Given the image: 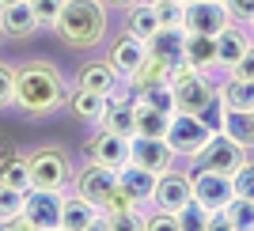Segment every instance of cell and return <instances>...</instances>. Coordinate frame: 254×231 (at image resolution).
I'll return each instance as SVG.
<instances>
[{
	"label": "cell",
	"mask_w": 254,
	"mask_h": 231,
	"mask_svg": "<svg viewBox=\"0 0 254 231\" xmlns=\"http://www.w3.org/2000/svg\"><path fill=\"white\" fill-rule=\"evenodd\" d=\"M197 117L205 121V129L209 133H220L224 129V117H228V106H224V99H220V91H216V99H212L205 110H197Z\"/></svg>",
	"instance_id": "d590c367"
},
{
	"label": "cell",
	"mask_w": 254,
	"mask_h": 231,
	"mask_svg": "<svg viewBox=\"0 0 254 231\" xmlns=\"http://www.w3.org/2000/svg\"><path fill=\"white\" fill-rule=\"evenodd\" d=\"M76 87L110 95V91H118V72L110 68V61H87L84 68H80V76H76Z\"/></svg>",
	"instance_id": "7402d4cb"
},
{
	"label": "cell",
	"mask_w": 254,
	"mask_h": 231,
	"mask_svg": "<svg viewBox=\"0 0 254 231\" xmlns=\"http://www.w3.org/2000/svg\"><path fill=\"white\" fill-rule=\"evenodd\" d=\"M247 152L251 148H243L239 140H232L228 133H212L209 144L197 152V163L209 171H220V174H235V167L247 159Z\"/></svg>",
	"instance_id": "9c48e42d"
},
{
	"label": "cell",
	"mask_w": 254,
	"mask_h": 231,
	"mask_svg": "<svg viewBox=\"0 0 254 231\" xmlns=\"http://www.w3.org/2000/svg\"><path fill=\"white\" fill-rule=\"evenodd\" d=\"M182 42H186V31H182V27H159L156 34L144 38V50H148V57H156V61L175 68V64L182 61Z\"/></svg>",
	"instance_id": "ac0fdd59"
},
{
	"label": "cell",
	"mask_w": 254,
	"mask_h": 231,
	"mask_svg": "<svg viewBox=\"0 0 254 231\" xmlns=\"http://www.w3.org/2000/svg\"><path fill=\"white\" fill-rule=\"evenodd\" d=\"M209 220H212V212L193 197L179 209V231H209Z\"/></svg>",
	"instance_id": "4dcf8cb0"
},
{
	"label": "cell",
	"mask_w": 254,
	"mask_h": 231,
	"mask_svg": "<svg viewBox=\"0 0 254 231\" xmlns=\"http://www.w3.org/2000/svg\"><path fill=\"white\" fill-rule=\"evenodd\" d=\"M220 99L228 110H239V114H254V80H239V76H228L220 87Z\"/></svg>",
	"instance_id": "603a6c76"
},
{
	"label": "cell",
	"mask_w": 254,
	"mask_h": 231,
	"mask_svg": "<svg viewBox=\"0 0 254 231\" xmlns=\"http://www.w3.org/2000/svg\"><path fill=\"white\" fill-rule=\"evenodd\" d=\"M31 8H34L38 27H53L57 15H61V8H64V0H31Z\"/></svg>",
	"instance_id": "74e56055"
},
{
	"label": "cell",
	"mask_w": 254,
	"mask_h": 231,
	"mask_svg": "<svg viewBox=\"0 0 254 231\" xmlns=\"http://www.w3.org/2000/svg\"><path fill=\"white\" fill-rule=\"evenodd\" d=\"M251 23H254V19H251Z\"/></svg>",
	"instance_id": "bcb514c9"
},
{
	"label": "cell",
	"mask_w": 254,
	"mask_h": 231,
	"mask_svg": "<svg viewBox=\"0 0 254 231\" xmlns=\"http://www.w3.org/2000/svg\"><path fill=\"white\" fill-rule=\"evenodd\" d=\"M228 76H239V80H254V42L247 46V53L228 68Z\"/></svg>",
	"instance_id": "f35d334b"
},
{
	"label": "cell",
	"mask_w": 254,
	"mask_h": 231,
	"mask_svg": "<svg viewBox=\"0 0 254 231\" xmlns=\"http://www.w3.org/2000/svg\"><path fill=\"white\" fill-rule=\"evenodd\" d=\"M220 133H228V137L239 140L243 148H254V114L228 110V117H224V129H220Z\"/></svg>",
	"instance_id": "f1b7e54d"
},
{
	"label": "cell",
	"mask_w": 254,
	"mask_h": 231,
	"mask_svg": "<svg viewBox=\"0 0 254 231\" xmlns=\"http://www.w3.org/2000/svg\"><path fill=\"white\" fill-rule=\"evenodd\" d=\"M232 197H235L232 174H220V171H209V167L193 171V201H201L209 212H224Z\"/></svg>",
	"instance_id": "ba28073f"
},
{
	"label": "cell",
	"mask_w": 254,
	"mask_h": 231,
	"mask_svg": "<svg viewBox=\"0 0 254 231\" xmlns=\"http://www.w3.org/2000/svg\"><path fill=\"white\" fill-rule=\"evenodd\" d=\"M224 4H228V11H232V19L235 23H251L254 19V0H224Z\"/></svg>",
	"instance_id": "60d3db41"
},
{
	"label": "cell",
	"mask_w": 254,
	"mask_h": 231,
	"mask_svg": "<svg viewBox=\"0 0 254 231\" xmlns=\"http://www.w3.org/2000/svg\"><path fill=\"white\" fill-rule=\"evenodd\" d=\"M190 197H193V174H190V171L167 167V171L156 178V193H152V205H156V209L179 212Z\"/></svg>",
	"instance_id": "7c38bea8"
},
{
	"label": "cell",
	"mask_w": 254,
	"mask_h": 231,
	"mask_svg": "<svg viewBox=\"0 0 254 231\" xmlns=\"http://www.w3.org/2000/svg\"><path fill=\"white\" fill-rule=\"evenodd\" d=\"M159 15V27H182L186 23V0H152Z\"/></svg>",
	"instance_id": "836d02e7"
},
{
	"label": "cell",
	"mask_w": 254,
	"mask_h": 231,
	"mask_svg": "<svg viewBox=\"0 0 254 231\" xmlns=\"http://www.w3.org/2000/svg\"><path fill=\"white\" fill-rule=\"evenodd\" d=\"M15 99V68L0 64V106H8Z\"/></svg>",
	"instance_id": "ab89813d"
},
{
	"label": "cell",
	"mask_w": 254,
	"mask_h": 231,
	"mask_svg": "<svg viewBox=\"0 0 254 231\" xmlns=\"http://www.w3.org/2000/svg\"><path fill=\"white\" fill-rule=\"evenodd\" d=\"M15 156H19V152H15V144L0 137V171H4V163H8V159H15Z\"/></svg>",
	"instance_id": "b9f144b4"
},
{
	"label": "cell",
	"mask_w": 254,
	"mask_h": 231,
	"mask_svg": "<svg viewBox=\"0 0 254 231\" xmlns=\"http://www.w3.org/2000/svg\"><path fill=\"white\" fill-rule=\"evenodd\" d=\"M232 186H235V197H251V201H254V159H251V156L235 167Z\"/></svg>",
	"instance_id": "e575fe53"
},
{
	"label": "cell",
	"mask_w": 254,
	"mask_h": 231,
	"mask_svg": "<svg viewBox=\"0 0 254 231\" xmlns=\"http://www.w3.org/2000/svg\"><path fill=\"white\" fill-rule=\"evenodd\" d=\"M87 159H95L110 171H122L133 163V137H122V133H110V129H99L91 144H87Z\"/></svg>",
	"instance_id": "30bf717a"
},
{
	"label": "cell",
	"mask_w": 254,
	"mask_h": 231,
	"mask_svg": "<svg viewBox=\"0 0 254 231\" xmlns=\"http://www.w3.org/2000/svg\"><path fill=\"white\" fill-rule=\"evenodd\" d=\"M103 106H106V95H99V91H87V87H72V91H68V110H72L80 121H95L99 125Z\"/></svg>",
	"instance_id": "484cf974"
},
{
	"label": "cell",
	"mask_w": 254,
	"mask_h": 231,
	"mask_svg": "<svg viewBox=\"0 0 254 231\" xmlns=\"http://www.w3.org/2000/svg\"><path fill=\"white\" fill-rule=\"evenodd\" d=\"M171 91H175V110H182V114H197L216 99V87L209 84V72H197V68L186 76H175Z\"/></svg>",
	"instance_id": "8992f818"
},
{
	"label": "cell",
	"mask_w": 254,
	"mask_h": 231,
	"mask_svg": "<svg viewBox=\"0 0 254 231\" xmlns=\"http://www.w3.org/2000/svg\"><path fill=\"white\" fill-rule=\"evenodd\" d=\"M11 4H19V0H0V11H4V8H11Z\"/></svg>",
	"instance_id": "ee69618b"
},
{
	"label": "cell",
	"mask_w": 254,
	"mask_h": 231,
	"mask_svg": "<svg viewBox=\"0 0 254 231\" xmlns=\"http://www.w3.org/2000/svg\"><path fill=\"white\" fill-rule=\"evenodd\" d=\"M148 57V50H144V42H140L137 34H118L114 42H110V53H106V61H110V68L118 72V80H129V76L140 68V61Z\"/></svg>",
	"instance_id": "5bb4252c"
},
{
	"label": "cell",
	"mask_w": 254,
	"mask_h": 231,
	"mask_svg": "<svg viewBox=\"0 0 254 231\" xmlns=\"http://www.w3.org/2000/svg\"><path fill=\"white\" fill-rule=\"evenodd\" d=\"M209 129H205V121L197 114H182V110H175L171 114V121H167V144H171V152L175 156H182V159H197V152H201L205 144H209Z\"/></svg>",
	"instance_id": "3957f363"
},
{
	"label": "cell",
	"mask_w": 254,
	"mask_h": 231,
	"mask_svg": "<svg viewBox=\"0 0 254 231\" xmlns=\"http://www.w3.org/2000/svg\"><path fill=\"white\" fill-rule=\"evenodd\" d=\"M126 31H129V34H137L140 42H144L148 34L159 31V15H156V4H152V0H137V4H129Z\"/></svg>",
	"instance_id": "d4e9b609"
},
{
	"label": "cell",
	"mask_w": 254,
	"mask_h": 231,
	"mask_svg": "<svg viewBox=\"0 0 254 231\" xmlns=\"http://www.w3.org/2000/svg\"><path fill=\"white\" fill-rule=\"evenodd\" d=\"M175 80V68L163 61H156V57H144L140 61V68L133 76H129V84H133V91H144V87H156V84H171Z\"/></svg>",
	"instance_id": "4316f807"
},
{
	"label": "cell",
	"mask_w": 254,
	"mask_h": 231,
	"mask_svg": "<svg viewBox=\"0 0 254 231\" xmlns=\"http://www.w3.org/2000/svg\"><path fill=\"white\" fill-rule=\"evenodd\" d=\"M61 228H64V231L103 228V209H99L95 201H87V197H80V193H72V197H64V205H61Z\"/></svg>",
	"instance_id": "2e32d148"
},
{
	"label": "cell",
	"mask_w": 254,
	"mask_h": 231,
	"mask_svg": "<svg viewBox=\"0 0 254 231\" xmlns=\"http://www.w3.org/2000/svg\"><path fill=\"white\" fill-rule=\"evenodd\" d=\"M27 163H31V186L38 189H68L72 182V163L61 148H38L27 156Z\"/></svg>",
	"instance_id": "277c9868"
},
{
	"label": "cell",
	"mask_w": 254,
	"mask_h": 231,
	"mask_svg": "<svg viewBox=\"0 0 254 231\" xmlns=\"http://www.w3.org/2000/svg\"><path fill=\"white\" fill-rule=\"evenodd\" d=\"M167 121H171V114L137 99V133L133 137H167Z\"/></svg>",
	"instance_id": "83f0119b"
},
{
	"label": "cell",
	"mask_w": 254,
	"mask_h": 231,
	"mask_svg": "<svg viewBox=\"0 0 254 231\" xmlns=\"http://www.w3.org/2000/svg\"><path fill=\"white\" fill-rule=\"evenodd\" d=\"M133 95L140 103L163 110V114H175V91H171V84H156V87H144V91H133Z\"/></svg>",
	"instance_id": "d6a6232c"
},
{
	"label": "cell",
	"mask_w": 254,
	"mask_h": 231,
	"mask_svg": "<svg viewBox=\"0 0 254 231\" xmlns=\"http://www.w3.org/2000/svg\"><path fill=\"white\" fill-rule=\"evenodd\" d=\"M224 216H228V228L232 231H254V201L251 197H232L228 209H224Z\"/></svg>",
	"instance_id": "f546056e"
},
{
	"label": "cell",
	"mask_w": 254,
	"mask_h": 231,
	"mask_svg": "<svg viewBox=\"0 0 254 231\" xmlns=\"http://www.w3.org/2000/svg\"><path fill=\"white\" fill-rule=\"evenodd\" d=\"M106 4H118V8H129V4H137V0H106Z\"/></svg>",
	"instance_id": "7bdbcfd3"
},
{
	"label": "cell",
	"mask_w": 254,
	"mask_h": 231,
	"mask_svg": "<svg viewBox=\"0 0 254 231\" xmlns=\"http://www.w3.org/2000/svg\"><path fill=\"white\" fill-rule=\"evenodd\" d=\"M0 31L8 34V38H27V34L38 31V19H34L31 0H19V4H11V8L0 11Z\"/></svg>",
	"instance_id": "44dd1931"
},
{
	"label": "cell",
	"mask_w": 254,
	"mask_h": 231,
	"mask_svg": "<svg viewBox=\"0 0 254 231\" xmlns=\"http://www.w3.org/2000/svg\"><path fill=\"white\" fill-rule=\"evenodd\" d=\"M53 27L64 46L91 50L106 38V0H64Z\"/></svg>",
	"instance_id": "7a4b0ae2"
},
{
	"label": "cell",
	"mask_w": 254,
	"mask_h": 231,
	"mask_svg": "<svg viewBox=\"0 0 254 231\" xmlns=\"http://www.w3.org/2000/svg\"><path fill=\"white\" fill-rule=\"evenodd\" d=\"M72 193H80V197H87V201H95L99 209H103V201L110 197L118 189V171H110V167H103V163H87V167H80V171H72Z\"/></svg>",
	"instance_id": "52a82bcc"
},
{
	"label": "cell",
	"mask_w": 254,
	"mask_h": 231,
	"mask_svg": "<svg viewBox=\"0 0 254 231\" xmlns=\"http://www.w3.org/2000/svg\"><path fill=\"white\" fill-rule=\"evenodd\" d=\"M68 80L61 76V68L50 61H31L15 68V99L11 103L27 110V114H53L57 106L68 103Z\"/></svg>",
	"instance_id": "6da1fadb"
},
{
	"label": "cell",
	"mask_w": 254,
	"mask_h": 231,
	"mask_svg": "<svg viewBox=\"0 0 254 231\" xmlns=\"http://www.w3.org/2000/svg\"><path fill=\"white\" fill-rule=\"evenodd\" d=\"M232 23V11L224 0H186V23L182 31L193 34H220Z\"/></svg>",
	"instance_id": "8fae6325"
},
{
	"label": "cell",
	"mask_w": 254,
	"mask_h": 231,
	"mask_svg": "<svg viewBox=\"0 0 254 231\" xmlns=\"http://www.w3.org/2000/svg\"><path fill=\"white\" fill-rule=\"evenodd\" d=\"M156 171H144L137 163H129V167L118 171V189L126 193L133 205H152V193H156Z\"/></svg>",
	"instance_id": "e0dca14e"
},
{
	"label": "cell",
	"mask_w": 254,
	"mask_h": 231,
	"mask_svg": "<svg viewBox=\"0 0 254 231\" xmlns=\"http://www.w3.org/2000/svg\"><path fill=\"white\" fill-rule=\"evenodd\" d=\"M182 57H186L197 72H212V68H216V34H193V31H186Z\"/></svg>",
	"instance_id": "ffe728a7"
},
{
	"label": "cell",
	"mask_w": 254,
	"mask_h": 231,
	"mask_svg": "<svg viewBox=\"0 0 254 231\" xmlns=\"http://www.w3.org/2000/svg\"><path fill=\"white\" fill-rule=\"evenodd\" d=\"M0 38H4V31H0Z\"/></svg>",
	"instance_id": "f6af8a7d"
},
{
	"label": "cell",
	"mask_w": 254,
	"mask_h": 231,
	"mask_svg": "<svg viewBox=\"0 0 254 231\" xmlns=\"http://www.w3.org/2000/svg\"><path fill=\"white\" fill-rule=\"evenodd\" d=\"M144 231H179V212H167V209L144 212Z\"/></svg>",
	"instance_id": "8d00e7d4"
},
{
	"label": "cell",
	"mask_w": 254,
	"mask_h": 231,
	"mask_svg": "<svg viewBox=\"0 0 254 231\" xmlns=\"http://www.w3.org/2000/svg\"><path fill=\"white\" fill-rule=\"evenodd\" d=\"M23 209H27V189H15L8 182H0V228H27L23 224Z\"/></svg>",
	"instance_id": "cb8c5ba5"
},
{
	"label": "cell",
	"mask_w": 254,
	"mask_h": 231,
	"mask_svg": "<svg viewBox=\"0 0 254 231\" xmlns=\"http://www.w3.org/2000/svg\"><path fill=\"white\" fill-rule=\"evenodd\" d=\"M61 205L64 189H27V209H23V224L34 231H57L61 228Z\"/></svg>",
	"instance_id": "5b68a950"
},
{
	"label": "cell",
	"mask_w": 254,
	"mask_h": 231,
	"mask_svg": "<svg viewBox=\"0 0 254 231\" xmlns=\"http://www.w3.org/2000/svg\"><path fill=\"white\" fill-rule=\"evenodd\" d=\"M99 129H110V133L133 137V133H137V95H118V91L106 95Z\"/></svg>",
	"instance_id": "4fadbf2b"
},
{
	"label": "cell",
	"mask_w": 254,
	"mask_h": 231,
	"mask_svg": "<svg viewBox=\"0 0 254 231\" xmlns=\"http://www.w3.org/2000/svg\"><path fill=\"white\" fill-rule=\"evenodd\" d=\"M0 182H8V186H15V189H31V163H27V156L8 159L4 171H0Z\"/></svg>",
	"instance_id": "1f68e13d"
},
{
	"label": "cell",
	"mask_w": 254,
	"mask_h": 231,
	"mask_svg": "<svg viewBox=\"0 0 254 231\" xmlns=\"http://www.w3.org/2000/svg\"><path fill=\"white\" fill-rule=\"evenodd\" d=\"M133 163L163 174L167 167H175V152L163 137H133Z\"/></svg>",
	"instance_id": "9a60e30c"
},
{
	"label": "cell",
	"mask_w": 254,
	"mask_h": 231,
	"mask_svg": "<svg viewBox=\"0 0 254 231\" xmlns=\"http://www.w3.org/2000/svg\"><path fill=\"white\" fill-rule=\"evenodd\" d=\"M247 46H251V38H247L243 23L232 19L220 34H216V68H232V64L247 53Z\"/></svg>",
	"instance_id": "d6986e66"
}]
</instances>
